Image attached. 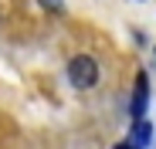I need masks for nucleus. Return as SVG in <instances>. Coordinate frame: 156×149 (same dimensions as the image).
<instances>
[{
	"label": "nucleus",
	"instance_id": "7ed1b4c3",
	"mask_svg": "<svg viewBox=\"0 0 156 149\" xmlns=\"http://www.w3.org/2000/svg\"><path fill=\"white\" fill-rule=\"evenodd\" d=\"M149 139H153V126L146 119H136L133 122V132H129V142L126 146H149Z\"/></svg>",
	"mask_w": 156,
	"mask_h": 149
},
{
	"label": "nucleus",
	"instance_id": "f03ea898",
	"mask_svg": "<svg viewBox=\"0 0 156 149\" xmlns=\"http://www.w3.org/2000/svg\"><path fill=\"white\" fill-rule=\"evenodd\" d=\"M146 102H149V78H146V71H139V74H136V88H133V102H129L133 119H143Z\"/></svg>",
	"mask_w": 156,
	"mask_h": 149
},
{
	"label": "nucleus",
	"instance_id": "f257e3e1",
	"mask_svg": "<svg viewBox=\"0 0 156 149\" xmlns=\"http://www.w3.org/2000/svg\"><path fill=\"white\" fill-rule=\"evenodd\" d=\"M68 81H71V88H78V92L95 88V85H98V61H95L92 54H75V58L68 61Z\"/></svg>",
	"mask_w": 156,
	"mask_h": 149
},
{
	"label": "nucleus",
	"instance_id": "20e7f679",
	"mask_svg": "<svg viewBox=\"0 0 156 149\" xmlns=\"http://www.w3.org/2000/svg\"><path fill=\"white\" fill-rule=\"evenodd\" d=\"M48 14H65V0H37Z\"/></svg>",
	"mask_w": 156,
	"mask_h": 149
}]
</instances>
